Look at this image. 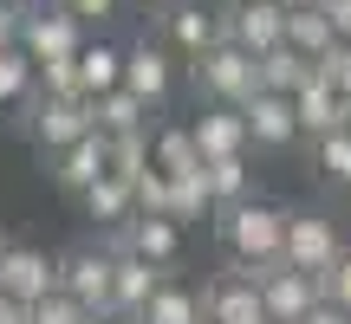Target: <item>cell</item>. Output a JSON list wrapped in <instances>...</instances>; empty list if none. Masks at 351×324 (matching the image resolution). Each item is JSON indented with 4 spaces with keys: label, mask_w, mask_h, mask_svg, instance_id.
<instances>
[{
    "label": "cell",
    "mask_w": 351,
    "mask_h": 324,
    "mask_svg": "<svg viewBox=\"0 0 351 324\" xmlns=\"http://www.w3.org/2000/svg\"><path fill=\"white\" fill-rule=\"evenodd\" d=\"M287 208H274V201H228L221 208V247L234 253V260L247 266H267V260H287Z\"/></svg>",
    "instance_id": "6da1fadb"
},
{
    "label": "cell",
    "mask_w": 351,
    "mask_h": 324,
    "mask_svg": "<svg viewBox=\"0 0 351 324\" xmlns=\"http://www.w3.org/2000/svg\"><path fill=\"white\" fill-rule=\"evenodd\" d=\"M195 85L208 91L215 104H247L254 91H261V59H254L247 46H234V39H221L215 52L195 59Z\"/></svg>",
    "instance_id": "7a4b0ae2"
},
{
    "label": "cell",
    "mask_w": 351,
    "mask_h": 324,
    "mask_svg": "<svg viewBox=\"0 0 351 324\" xmlns=\"http://www.w3.org/2000/svg\"><path fill=\"white\" fill-rule=\"evenodd\" d=\"M98 130V104L91 98H52V91H39L33 98V137H39V150H72L78 137H91Z\"/></svg>",
    "instance_id": "3957f363"
},
{
    "label": "cell",
    "mask_w": 351,
    "mask_h": 324,
    "mask_svg": "<svg viewBox=\"0 0 351 324\" xmlns=\"http://www.w3.org/2000/svg\"><path fill=\"white\" fill-rule=\"evenodd\" d=\"M202 312H208L215 324H274L267 292L254 286L247 273H234V266H228L221 279H208V286H202Z\"/></svg>",
    "instance_id": "277c9868"
},
{
    "label": "cell",
    "mask_w": 351,
    "mask_h": 324,
    "mask_svg": "<svg viewBox=\"0 0 351 324\" xmlns=\"http://www.w3.org/2000/svg\"><path fill=\"white\" fill-rule=\"evenodd\" d=\"M78 13H65L59 0L52 7H26V20H20V46L33 52V59H72L85 39H78Z\"/></svg>",
    "instance_id": "5b68a950"
},
{
    "label": "cell",
    "mask_w": 351,
    "mask_h": 324,
    "mask_svg": "<svg viewBox=\"0 0 351 324\" xmlns=\"http://www.w3.org/2000/svg\"><path fill=\"white\" fill-rule=\"evenodd\" d=\"M59 286L72 292L85 312H111V286H117V253H72L59 260Z\"/></svg>",
    "instance_id": "8992f818"
},
{
    "label": "cell",
    "mask_w": 351,
    "mask_h": 324,
    "mask_svg": "<svg viewBox=\"0 0 351 324\" xmlns=\"http://www.w3.org/2000/svg\"><path fill=\"white\" fill-rule=\"evenodd\" d=\"M111 253H143V260H156V266H176V253H182V221H176V214H130V221L117 227Z\"/></svg>",
    "instance_id": "52a82bcc"
},
{
    "label": "cell",
    "mask_w": 351,
    "mask_h": 324,
    "mask_svg": "<svg viewBox=\"0 0 351 324\" xmlns=\"http://www.w3.org/2000/svg\"><path fill=\"white\" fill-rule=\"evenodd\" d=\"M59 286V266L46 260L39 247H20V240H0V292H13V299H46V292Z\"/></svg>",
    "instance_id": "ba28073f"
},
{
    "label": "cell",
    "mask_w": 351,
    "mask_h": 324,
    "mask_svg": "<svg viewBox=\"0 0 351 324\" xmlns=\"http://www.w3.org/2000/svg\"><path fill=\"white\" fill-rule=\"evenodd\" d=\"M228 39L247 46L254 59L274 52L280 39H287V0H234V7H228Z\"/></svg>",
    "instance_id": "9c48e42d"
},
{
    "label": "cell",
    "mask_w": 351,
    "mask_h": 324,
    "mask_svg": "<svg viewBox=\"0 0 351 324\" xmlns=\"http://www.w3.org/2000/svg\"><path fill=\"white\" fill-rule=\"evenodd\" d=\"M241 117H247V137L261 143V150H287L293 137H306L300 130V104H293L287 91H254V98L241 104Z\"/></svg>",
    "instance_id": "30bf717a"
},
{
    "label": "cell",
    "mask_w": 351,
    "mask_h": 324,
    "mask_svg": "<svg viewBox=\"0 0 351 324\" xmlns=\"http://www.w3.org/2000/svg\"><path fill=\"white\" fill-rule=\"evenodd\" d=\"M339 253H345V234L326 221V214H293V221H287V260H293V266L326 273Z\"/></svg>",
    "instance_id": "8fae6325"
},
{
    "label": "cell",
    "mask_w": 351,
    "mask_h": 324,
    "mask_svg": "<svg viewBox=\"0 0 351 324\" xmlns=\"http://www.w3.org/2000/svg\"><path fill=\"white\" fill-rule=\"evenodd\" d=\"M221 39H228V13L195 7V0H176V7H169V46H176V52L202 59V52H215Z\"/></svg>",
    "instance_id": "7c38bea8"
},
{
    "label": "cell",
    "mask_w": 351,
    "mask_h": 324,
    "mask_svg": "<svg viewBox=\"0 0 351 324\" xmlns=\"http://www.w3.org/2000/svg\"><path fill=\"white\" fill-rule=\"evenodd\" d=\"M189 130H195V143H202V162H215V156H247V143H254L241 104H208Z\"/></svg>",
    "instance_id": "4fadbf2b"
},
{
    "label": "cell",
    "mask_w": 351,
    "mask_h": 324,
    "mask_svg": "<svg viewBox=\"0 0 351 324\" xmlns=\"http://www.w3.org/2000/svg\"><path fill=\"white\" fill-rule=\"evenodd\" d=\"M59 188L65 195H85L91 182H98V175H111V137H104V130H91V137H78L72 150H59Z\"/></svg>",
    "instance_id": "5bb4252c"
},
{
    "label": "cell",
    "mask_w": 351,
    "mask_h": 324,
    "mask_svg": "<svg viewBox=\"0 0 351 324\" xmlns=\"http://www.w3.org/2000/svg\"><path fill=\"white\" fill-rule=\"evenodd\" d=\"M163 292V266L143 260V253H117V286H111V312H143V305Z\"/></svg>",
    "instance_id": "9a60e30c"
},
{
    "label": "cell",
    "mask_w": 351,
    "mask_h": 324,
    "mask_svg": "<svg viewBox=\"0 0 351 324\" xmlns=\"http://www.w3.org/2000/svg\"><path fill=\"white\" fill-rule=\"evenodd\" d=\"M319 78V65H313V52H300L293 39H280L274 52H261V91H306Z\"/></svg>",
    "instance_id": "2e32d148"
},
{
    "label": "cell",
    "mask_w": 351,
    "mask_h": 324,
    "mask_svg": "<svg viewBox=\"0 0 351 324\" xmlns=\"http://www.w3.org/2000/svg\"><path fill=\"white\" fill-rule=\"evenodd\" d=\"M124 85L137 91L143 104H163V98H169V52L150 46V39L130 46V52H124Z\"/></svg>",
    "instance_id": "e0dca14e"
},
{
    "label": "cell",
    "mask_w": 351,
    "mask_h": 324,
    "mask_svg": "<svg viewBox=\"0 0 351 324\" xmlns=\"http://www.w3.org/2000/svg\"><path fill=\"white\" fill-rule=\"evenodd\" d=\"M78 201H85V214H91V221H104V227H124L130 214H137V188H130V175H117V169L98 175Z\"/></svg>",
    "instance_id": "ac0fdd59"
},
{
    "label": "cell",
    "mask_w": 351,
    "mask_h": 324,
    "mask_svg": "<svg viewBox=\"0 0 351 324\" xmlns=\"http://www.w3.org/2000/svg\"><path fill=\"white\" fill-rule=\"evenodd\" d=\"M293 104H300V130H306L313 143L326 137V130H339V124H345V98L326 85V78H313L306 91H293Z\"/></svg>",
    "instance_id": "d6986e66"
},
{
    "label": "cell",
    "mask_w": 351,
    "mask_h": 324,
    "mask_svg": "<svg viewBox=\"0 0 351 324\" xmlns=\"http://www.w3.org/2000/svg\"><path fill=\"white\" fill-rule=\"evenodd\" d=\"M208 312H202V292H189V286H169L163 279V292H156L143 312H130L124 324H202Z\"/></svg>",
    "instance_id": "ffe728a7"
},
{
    "label": "cell",
    "mask_w": 351,
    "mask_h": 324,
    "mask_svg": "<svg viewBox=\"0 0 351 324\" xmlns=\"http://www.w3.org/2000/svg\"><path fill=\"white\" fill-rule=\"evenodd\" d=\"M215 208V188H208V162H195V169H176L169 175V214L176 221H202V214Z\"/></svg>",
    "instance_id": "44dd1931"
},
{
    "label": "cell",
    "mask_w": 351,
    "mask_h": 324,
    "mask_svg": "<svg viewBox=\"0 0 351 324\" xmlns=\"http://www.w3.org/2000/svg\"><path fill=\"white\" fill-rule=\"evenodd\" d=\"M78 78H85V98H104V91L124 85V52L117 46H78Z\"/></svg>",
    "instance_id": "7402d4cb"
},
{
    "label": "cell",
    "mask_w": 351,
    "mask_h": 324,
    "mask_svg": "<svg viewBox=\"0 0 351 324\" xmlns=\"http://www.w3.org/2000/svg\"><path fill=\"white\" fill-rule=\"evenodd\" d=\"M98 104V130L104 137H124V130H143V117H150V104L137 98L130 85H117V91H104V98H91Z\"/></svg>",
    "instance_id": "603a6c76"
},
{
    "label": "cell",
    "mask_w": 351,
    "mask_h": 324,
    "mask_svg": "<svg viewBox=\"0 0 351 324\" xmlns=\"http://www.w3.org/2000/svg\"><path fill=\"white\" fill-rule=\"evenodd\" d=\"M287 39H293L300 52H313V59H319V52L339 39V26H332L326 7H287Z\"/></svg>",
    "instance_id": "cb8c5ba5"
},
{
    "label": "cell",
    "mask_w": 351,
    "mask_h": 324,
    "mask_svg": "<svg viewBox=\"0 0 351 324\" xmlns=\"http://www.w3.org/2000/svg\"><path fill=\"white\" fill-rule=\"evenodd\" d=\"M33 78H39V59H33V52H26V46H0V104L26 98Z\"/></svg>",
    "instance_id": "d4e9b609"
},
{
    "label": "cell",
    "mask_w": 351,
    "mask_h": 324,
    "mask_svg": "<svg viewBox=\"0 0 351 324\" xmlns=\"http://www.w3.org/2000/svg\"><path fill=\"white\" fill-rule=\"evenodd\" d=\"M111 169L130 175L137 182L143 169H156V137H143V130H124V137H111Z\"/></svg>",
    "instance_id": "484cf974"
},
{
    "label": "cell",
    "mask_w": 351,
    "mask_h": 324,
    "mask_svg": "<svg viewBox=\"0 0 351 324\" xmlns=\"http://www.w3.org/2000/svg\"><path fill=\"white\" fill-rule=\"evenodd\" d=\"M208 188H215V208L247 201V156H215L208 162Z\"/></svg>",
    "instance_id": "4316f807"
},
{
    "label": "cell",
    "mask_w": 351,
    "mask_h": 324,
    "mask_svg": "<svg viewBox=\"0 0 351 324\" xmlns=\"http://www.w3.org/2000/svg\"><path fill=\"white\" fill-rule=\"evenodd\" d=\"M202 162V143H195V130H156V169H195Z\"/></svg>",
    "instance_id": "83f0119b"
},
{
    "label": "cell",
    "mask_w": 351,
    "mask_h": 324,
    "mask_svg": "<svg viewBox=\"0 0 351 324\" xmlns=\"http://www.w3.org/2000/svg\"><path fill=\"white\" fill-rule=\"evenodd\" d=\"M313 150H319V169H326L332 182H345V188H351V130H345V124H339V130H326Z\"/></svg>",
    "instance_id": "f1b7e54d"
},
{
    "label": "cell",
    "mask_w": 351,
    "mask_h": 324,
    "mask_svg": "<svg viewBox=\"0 0 351 324\" xmlns=\"http://www.w3.org/2000/svg\"><path fill=\"white\" fill-rule=\"evenodd\" d=\"M39 91H52V98H85L78 52H72V59H39Z\"/></svg>",
    "instance_id": "f546056e"
},
{
    "label": "cell",
    "mask_w": 351,
    "mask_h": 324,
    "mask_svg": "<svg viewBox=\"0 0 351 324\" xmlns=\"http://www.w3.org/2000/svg\"><path fill=\"white\" fill-rule=\"evenodd\" d=\"M313 65H319V78H326L339 98H351V39H332V46L319 52Z\"/></svg>",
    "instance_id": "4dcf8cb0"
},
{
    "label": "cell",
    "mask_w": 351,
    "mask_h": 324,
    "mask_svg": "<svg viewBox=\"0 0 351 324\" xmlns=\"http://www.w3.org/2000/svg\"><path fill=\"white\" fill-rule=\"evenodd\" d=\"M33 324H85V305H78L65 286H52L46 299H33Z\"/></svg>",
    "instance_id": "1f68e13d"
},
{
    "label": "cell",
    "mask_w": 351,
    "mask_h": 324,
    "mask_svg": "<svg viewBox=\"0 0 351 324\" xmlns=\"http://www.w3.org/2000/svg\"><path fill=\"white\" fill-rule=\"evenodd\" d=\"M130 188H137V214H169V169H143Z\"/></svg>",
    "instance_id": "d6a6232c"
},
{
    "label": "cell",
    "mask_w": 351,
    "mask_h": 324,
    "mask_svg": "<svg viewBox=\"0 0 351 324\" xmlns=\"http://www.w3.org/2000/svg\"><path fill=\"white\" fill-rule=\"evenodd\" d=\"M319 292H326V299L339 305V312H351V247H345L339 260L326 266V273H319Z\"/></svg>",
    "instance_id": "836d02e7"
},
{
    "label": "cell",
    "mask_w": 351,
    "mask_h": 324,
    "mask_svg": "<svg viewBox=\"0 0 351 324\" xmlns=\"http://www.w3.org/2000/svg\"><path fill=\"white\" fill-rule=\"evenodd\" d=\"M59 7H65V13H78L85 26H98V20H111V13H117V0H59Z\"/></svg>",
    "instance_id": "e575fe53"
},
{
    "label": "cell",
    "mask_w": 351,
    "mask_h": 324,
    "mask_svg": "<svg viewBox=\"0 0 351 324\" xmlns=\"http://www.w3.org/2000/svg\"><path fill=\"white\" fill-rule=\"evenodd\" d=\"M20 20H26L20 0H0V46H20Z\"/></svg>",
    "instance_id": "d590c367"
},
{
    "label": "cell",
    "mask_w": 351,
    "mask_h": 324,
    "mask_svg": "<svg viewBox=\"0 0 351 324\" xmlns=\"http://www.w3.org/2000/svg\"><path fill=\"white\" fill-rule=\"evenodd\" d=\"M0 324H33V305L13 299V292H0Z\"/></svg>",
    "instance_id": "8d00e7d4"
},
{
    "label": "cell",
    "mask_w": 351,
    "mask_h": 324,
    "mask_svg": "<svg viewBox=\"0 0 351 324\" xmlns=\"http://www.w3.org/2000/svg\"><path fill=\"white\" fill-rule=\"evenodd\" d=\"M300 324H351V312H339L332 299H319V305H313V312H306Z\"/></svg>",
    "instance_id": "74e56055"
},
{
    "label": "cell",
    "mask_w": 351,
    "mask_h": 324,
    "mask_svg": "<svg viewBox=\"0 0 351 324\" xmlns=\"http://www.w3.org/2000/svg\"><path fill=\"white\" fill-rule=\"evenodd\" d=\"M326 13H332V26H339V39H351V0H326Z\"/></svg>",
    "instance_id": "f35d334b"
},
{
    "label": "cell",
    "mask_w": 351,
    "mask_h": 324,
    "mask_svg": "<svg viewBox=\"0 0 351 324\" xmlns=\"http://www.w3.org/2000/svg\"><path fill=\"white\" fill-rule=\"evenodd\" d=\"M287 7H326V0H287Z\"/></svg>",
    "instance_id": "ab89813d"
},
{
    "label": "cell",
    "mask_w": 351,
    "mask_h": 324,
    "mask_svg": "<svg viewBox=\"0 0 351 324\" xmlns=\"http://www.w3.org/2000/svg\"><path fill=\"white\" fill-rule=\"evenodd\" d=\"M143 7H176V0H143Z\"/></svg>",
    "instance_id": "60d3db41"
},
{
    "label": "cell",
    "mask_w": 351,
    "mask_h": 324,
    "mask_svg": "<svg viewBox=\"0 0 351 324\" xmlns=\"http://www.w3.org/2000/svg\"><path fill=\"white\" fill-rule=\"evenodd\" d=\"M345 130H351V98H345Z\"/></svg>",
    "instance_id": "b9f144b4"
},
{
    "label": "cell",
    "mask_w": 351,
    "mask_h": 324,
    "mask_svg": "<svg viewBox=\"0 0 351 324\" xmlns=\"http://www.w3.org/2000/svg\"><path fill=\"white\" fill-rule=\"evenodd\" d=\"M20 7H33V0H20Z\"/></svg>",
    "instance_id": "7bdbcfd3"
},
{
    "label": "cell",
    "mask_w": 351,
    "mask_h": 324,
    "mask_svg": "<svg viewBox=\"0 0 351 324\" xmlns=\"http://www.w3.org/2000/svg\"><path fill=\"white\" fill-rule=\"evenodd\" d=\"M202 324H215V318H202Z\"/></svg>",
    "instance_id": "ee69618b"
}]
</instances>
